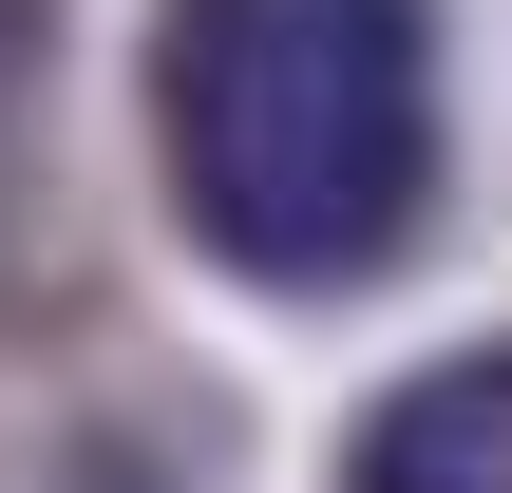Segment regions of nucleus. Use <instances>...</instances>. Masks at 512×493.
Listing matches in <instances>:
<instances>
[{
    "mask_svg": "<svg viewBox=\"0 0 512 493\" xmlns=\"http://www.w3.org/2000/svg\"><path fill=\"white\" fill-rule=\"evenodd\" d=\"M152 190L266 304L380 285L437 209V0H152Z\"/></svg>",
    "mask_w": 512,
    "mask_h": 493,
    "instance_id": "f257e3e1",
    "label": "nucleus"
},
{
    "mask_svg": "<svg viewBox=\"0 0 512 493\" xmlns=\"http://www.w3.org/2000/svg\"><path fill=\"white\" fill-rule=\"evenodd\" d=\"M342 493H512V342H456L342 418Z\"/></svg>",
    "mask_w": 512,
    "mask_h": 493,
    "instance_id": "f03ea898",
    "label": "nucleus"
},
{
    "mask_svg": "<svg viewBox=\"0 0 512 493\" xmlns=\"http://www.w3.org/2000/svg\"><path fill=\"white\" fill-rule=\"evenodd\" d=\"M0 95H19V0H0Z\"/></svg>",
    "mask_w": 512,
    "mask_h": 493,
    "instance_id": "7ed1b4c3",
    "label": "nucleus"
}]
</instances>
